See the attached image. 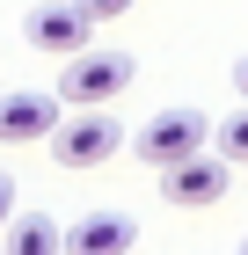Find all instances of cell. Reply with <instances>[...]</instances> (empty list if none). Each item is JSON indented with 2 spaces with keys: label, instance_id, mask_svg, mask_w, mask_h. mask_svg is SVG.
Listing matches in <instances>:
<instances>
[{
  "label": "cell",
  "instance_id": "cell-10",
  "mask_svg": "<svg viewBox=\"0 0 248 255\" xmlns=\"http://www.w3.org/2000/svg\"><path fill=\"white\" fill-rule=\"evenodd\" d=\"M80 7H88V15H95V22H110V15H132L139 0H80Z\"/></svg>",
  "mask_w": 248,
  "mask_h": 255
},
{
  "label": "cell",
  "instance_id": "cell-6",
  "mask_svg": "<svg viewBox=\"0 0 248 255\" xmlns=\"http://www.w3.org/2000/svg\"><path fill=\"white\" fill-rule=\"evenodd\" d=\"M58 117H66L58 88L51 95L44 88H15V95H0V146H37V138L58 131Z\"/></svg>",
  "mask_w": 248,
  "mask_h": 255
},
{
  "label": "cell",
  "instance_id": "cell-12",
  "mask_svg": "<svg viewBox=\"0 0 248 255\" xmlns=\"http://www.w3.org/2000/svg\"><path fill=\"white\" fill-rule=\"evenodd\" d=\"M234 88H241V102H248V59H241V66H234Z\"/></svg>",
  "mask_w": 248,
  "mask_h": 255
},
{
  "label": "cell",
  "instance_id": "cell-1",
  "mask_svg": "<svg viewBox=\"0 0 248 255\" xmlns=\"http://www.w3.org/2000/svg\"><path fill=\"white\" fill-rule=\"evenodd\" d=\"M117 153H124V124L110 117V102L58 117V131H51V160L58 168H102V160H117Z\"/></svg>",
  "mask_w": 248,
  "mask_h": 255
},
{
  "label": "cell",
  "instance_id": "cell-11",
  "mask_svg": "<svg viewBox=\"0 0 248 255\" xmlns=\"http://www.w3.org/2000/svg\"><path fill=\"white\" fill-rule=\"evenodd\" d=\"M7 219H15V182L0 175V234H7Z\"/></svg>",
  "mask_w": 248,
  "mask_h": 255
},
{
  "label": "cell",
  "instance_id": "cell-3",
  "mask_svg": "<svg viewBox=\"0 0 248 255\" xmlns=\"http://www.w3.org/2000/svg\"><path fill=\"white\" fill-rule=\"evenodd\" d=\"M132 88V59L124 51H73L66 73H58V102L66 110H102Z\"/></svg>",
  "mask_w": 248,
  "mask_h": 255
},
{
  "label": "cell",
  "instance_id": "cell-7",
  "mask_svg": "<svg viewBox=\"0 0 248 255\" xmlns=\"http://www.w3.org/2000/svg\"><path fill=\"white\" fill-rule=\"evenodd\" d=\"M132 241H139V226L124 212H88L66 226V255H132Z\"/></svg>",
  "mask_w": 248,
  "mask_h": 255
},
{
  "label": "cell",
  "instance_id": "cell-13",
  "mask_svg": "<svg viewBox=\"0 0 248 255\" xmlns=\"http://www.w3.org/2000/svg\"><path fill=\"white\" fill-rule=\"evenodd\" d=\"M241 255H248V241H241Z\"/></svg>",
  "mask_w": 248,
  "mask_h": 255
},
{
  "label": "cell",
  "instance_id": "cell-4",
  "mask_svg": "<svg viewBox=\"0 0 248 255\" xmlns=\"http://www.w3.org/2000/svg\"><path fill=\"white\" fill-rule=\"evenodd\" d=\"M22 37H29V51H44V59H73V51H88V37H95V15H88L80 0H44V7L22 15Z\"/></svg>",
  "mask_w": 248,
  "mask_h": 255
},
{
  "label": "cell",
  "instance_id": "cell-8",
  "mask_svg": "<svg viewBox=\"0 0 248 255\" xmlns=\"http://www.w3.org/2000/svg\"><path fill=\"white\" fill-rule=\"evenodd\" d=\"M0 255H66V226H58L51 212H15Z\"/></svg>",
  "mask_w": 248,
  "mask_h": 255
},
{
  "label": "cell",
  "instance_id": "cell-2",
  "mask_svg": "<svg viewBox=\"0 0 248 255\" xmlns=\"http://www.w3.org/2000/svg\"><path fill=\"white\" fill-rule=\"evenodd\" d=\"M205 146H212V117H197V110H161V117H146L132 131V153L153 175L175 168V160H190V153H205Z\"/></svg>",
  "mask_w": 248,
  "mask_h": 255
},
{
  "label": "cell",
  "instance_id": "cell-5",
  "mask_svg": "<svg viewBox=\"0 0 248 255\" xmlns=\"http://www.w3.org/2000/svg\"><path fill=\"white\" fill-rule=\"evenodd\" d=\"M227 153H190V160H175V168H161V197L168 204H183V212H205V204H219L227 197Z\"/></svg>",
  "mask_w": 248,
  "mask_h": 255
},
{
  "label": "cell",
  "instance_id": "cell-9",
  "mask_svg": "<svg viewBox=\"0 0 248 255\" xmlns=\"http://www.w3.org/2000/svg\"><path fill=\"white\" fill-rule=\"evenodd\" d=\"M219 153H227V160H248V102L234 110V117H219Z\"/></svg>",
  "mask_w": 248,
  "mask_h": 255
}]
</instances>
